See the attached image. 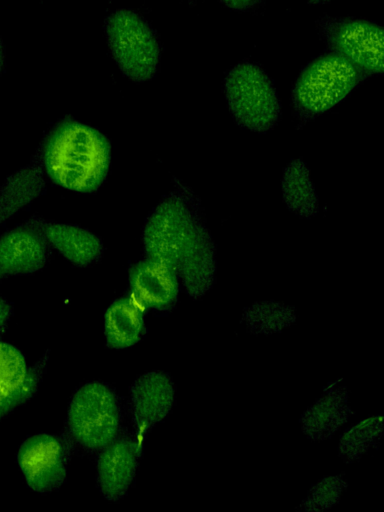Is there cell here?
<instances>
[{"label": "cell", "instance_id": "8fae6325", "mask_svg": "<svg viewBox=\"0 0 384 512\" xmlns=\"http://www.w3.org/2000/svg\"><path fill=\"white\" fill-rule=\"evenodd\" d=\"M47 260V241L36 219H30L0 237V278L30 274Z\"/></svg>", "mask_w": 384, "mask_h": 512}, {"label": "cell", "instance_id": "277c9868", "mask_svg": "<svg viewBox=\"0 0 384 512\" xmlns=\"http://www.w3.org/2000/svg\"><path fill=\"white\" fill-rule=\"evenodd\" d=\"M363 73L343 57L331 53L308 64L292 90V102L304 117H314L340 103Z\"/></svg>", "mask_w": 384, "mask_h": 512}, {"label": "cell", "instance_id": "7c38bea8", "mask_svg": "<svg viewBox=\"0 0 384 512\" xmlns=\"http://www.w3.org/2000/svg\"><path fill=\"white\" fill-rule=\"evenodd\" d=\"M142 447L135 438L116 437L100 450L97 458V482L109 501L121 499L134 479Z\"/></svg>", "mask_w": 384, "mask_h": 512}, {"label": "cell", "instance_id": "30bf717a", "mask_svg": "<svg viewBox=\"0 0 384 512\" xmlns=\"http://www.w3.org/2000/svg\"><path fill=\"white\" fill-rule=\"evenodd\" d=\"M47 360L45 353L28 367L18 348L0 342V420L35 394Z\"/></svg>", "mask_w": 384, "mask_h": 512}, {"label": "cell", "instance_id": "cb8c5ba5", "mask_svg": "<svg viewBox=\"0 0 384 512\" xmlns=\"http://www.w3.org/2000/svg\"><path fill=\"white\" fill-rule=\"evenodd\" d=\"M261 0H221V2L227 7L237 10L244 11L254 7Z\"/></svg>", "mask_w": 384, "mask_h": 512}, {"label": "cell", "instance_id": "ac0fdd59", "mask_svg": "<svg viewBox=\"0 0 384 512\" xmlns=\"http://www.w3.org/2000/svg\"><path fill=\"white\" fill-rule=\"evenodd\" d=\"M349 413L346 393L330 391L305 411L301 419L303 431L312 439H325L347 420Z\"/></svg>", "mask_w": 384, "mask_h": 512}, {"label": "cell", "instance_id": "d6986e66", "mask_svg": "<svg viewBox=\"0 0 384 512\" xmlns=\"http://www.w3.org/2000/svg\"><path fill=\"white\" fill-rule=\"evenodd\" d=\"M282 195L287 208L302 218H311L319 211V199L309 169L301 159H293L282 175Z\"/></svg>", "mask_w": 384, "mask_h": 512}, {"label": "cell", "instance_id": "ffe728a7", "mask_svg": "<svg viewBox=\"0 0 384 512\" xmlns=\"http://www.w3.org/2000/svg\"><path fill=\"white\" fill-rule=\"evenodd\" d=\"M295 319L294 310L277 302H261L249 307L243 315L247 328L254 333L269 334L289 326Z\"/></svg>", "mask_w": 384, "mask_h": 512}, {"label": "cell", "instance_id": "7402d4cb", "mask_svg": "<svg viewBox=\"0 0 384 512\" xmlns=\"http://www.w3.org/2000/svg\"><path fill=\"white\" fill-rule=\"evenodd\" d=\"M345 482L339 476H332L314 486L303 501L304 510H323L333 506L339 499Z\"/></svg>", "mask_w": 384, "mask_h": 512}, {"label": "cell", "instance_id": "4fadbf2b", "mask_svg": "<svg viewBox=\"0 0 384 512\" xmlns=\"http://www.w3.org/2000/svg\"><path fill=\"white\" fill-rule=\"evenodd\" d=\"M132 297L143 307L157 311L170 309L178 295V275L168 265L147 258L130 271Z\"/></svg>", "mask_w": 384, "mask_h": 512}, {"label": "cell", "instance_id": "52a82bcc", "mask_svg": "<svg viewBox=\"0 0 384 512\" xmlns=\"http://www.w3.org/2000/svg\"><path fill=\"white\" fill-rule=\"evenodd\" d=\"M320 34L330 50L363 74H381L384 67L383 29L370 21L323 17Z\"/></svg>", "mask_w": 384, "mask_h": 512}, {"label": "cell", "instance_id": "484cf974", "mask_svg": "<svg viewBox=\"0 0 384 512\" xmlns=\"http://www.w3.org/2000/svg\"><path fill=\"white\" fill-rule=\"evenodd\" d=\"M312 2H315V3H323V2H327V1H331V0H311Z\"/></svg>", "mask_w": 384, "mask_h": 512}, {"label": "cell", "instance_id": "ba28073f", "mask_svg": "<svg viewBox=\"0 0 384 512\" xmlns=\"http://www.w3.org/2000/svg\"><path fill=\"white\" fill-rule=\"evenodd\" d=\"M71 450L69 434L42 433L27 438L18 450L17 462L28 487L39 493L60 488Z\"/></svg>", "mask_w": 384, "mask_h": 512}, {"label": "cell", "instance_id": "7a4b0ae2", "mask_svg": "<svg viewBox=\"0 0 384 512\" xmlns=\"http://www.w3.org/2000/svg\"><path fill=\"white\" fill-rule=\"evenodd\" d=\"M121 411L115 392L100 382L86 383L73 394L66 428L83 449L100 451L119 433Z\"/></svg>", "mask_w": 384, "mask_h": 512}, {"label": "cell", "instance_id": "9a60e30c", "mask_svg": "<svg viewBox=\"0 0 384 512\" xmlns=\"http://www.w3.org/2000/svg\"><path fill=\"white\" fill-rule=\"evenodd\" d=\"M36 221L47 243L71 263L88 266L101 257L102 241L89 230L71 224Z\"/></svg>", "mask_w": 384, "mask_h": 512}, {"label": "cell", "instance_id": "44dd1931", "mask_svg": "<svg viewBox=\"0 0 384 512\" xmlns=\"http://www.w3.org/2000/svg\"><path fill=\"white\" fill-rule=\"evenodd\" d=\"M383 430L381 416H373L351 427L342 436L339 454L346 461L359 459L379 440Z\"/></svg>", "mask_w": 384, "mask_h": 512}, {"label": "cell", "instance_id": "5b68a950", "mask_svg": "<svg viewBox=\"0 0 384 512\" xmlns=\"http://www.w3.org/2000/svg\"><path fill=\"white\" fill-rule=\"evenodd\" d=\"M105 34L113 58L126 77L143 82L155 75L160 45L145 19L130 10H116L105 20Z\"/></svg>", "mask_w": 384, "mask_h": 512}, {"label": "cell", "instance_id": "e0dca14e", "mask_svg": "<svg viewBox=\"0 0 384 512\" xmlns=\"http://www.w3.org/2000/svg\"><path fill=\"white\" fill-rule=\"evenodd\" d=\"M144 309L132 296L115 300L105 313V337L108 347L124 349L144 336Z\"/></svg>", "mask_w": 384, "mask_h": 512}, {"label": "cell", "instance_id": "9c48e42d", "mask_svg": "<svg viewBox=\"0 0 384 512\" xmlns=\"http://www.w3.org/2000/svg\"><path fill=\"white\" fill-rule=\"evenodd\" d=\"M173 402L174 386L166 373L148 372L134 381L130 388V410L135 439L142 448L149 429L168 415Z\"/></svg>", "mask_w": 384, "mask_h": 512}, {"label": "cell", "instance_id": "603a6c76", "mask_svg": "<svg viewBox=\"0 0 384 512\" xmlns=\"http://www.w3.org/2000/svg\"><path fill=\"white\" fill-rule=\"evenodd\" d=\"M12 314V305L8 301L0 297V337L5 332Z\"/></svg>", "mask_w": 384, "mask_h": 512}, {"label": "cell", "instance_id": "3957f363", "mask_svg": "<svg viewBox=\"0 0 384 512\" xmlns=\"http://www.w3.org/2000/svg\"><path fill=\"white\" fill-rule=\"evenodd\" d=\"M229 111L244 129L263 133L276 126L281 115L277 92L257 65L241 63L231 69L224 83Z\"/></svg>", "mask_w": 384, "mask_h": 512}, {"label": "cell", "instance_id": "2e32d148", "mask_svg": "<svg viewBox=\"0 0 384 512\" xmlns=\"http://www.w3.org/2000/svg\"><path fill=\"white\" fill-rule=\"evenodd\" d=\"M44 190L43 165L37 160L9 175L0 186V225L29 205Z\"/></svg>", "mask_w": 384, "mask_h": 512}, {"label": "cell", "instance_id": "5bb4252c", "mask_svg": "<svg viewBox=\"0 0 384 512\" xmlns=\"http://www.w3.org/2000/svg\"><path fill=\"white\" fill-rule=\"evenodd\" d=\"M216 248L211 234L200 223L176 272L188 295L197 298L210 290L216 275Z\"/></svg>", "mask_w": 384, "mask_h": 512}, {"label": "cell", "instance_id": "d4e9b609", "mask_svg": "<svg viewBox=\"0 0 384 512\" xmlns=\"http://www.w3.org/2000/svg\"><path fill=\"white\" fill-rule=\"evenodd\" d=\"M3 66H4V49H3V42L0 37V76H1V73L3 70Z\"/></svg>", "mask_w": 384, "mask_h": 512}, {"label": "cell", "instance_id": "8992f818", "mask_svg": "<svg viewBox=\"0 0 384 512\" xmlns=\"http://www.w3.org/2000/svg\"><path fill=\"white\" fill-rule=\"evenodd\" d=\"M200 223L182 198L170 196L163 200L152 211L144 226L142 241L147 258L162 262L176 271Z\"/></svg>", "mask_w": 384, "mask_h": 512}, {"label": "cell", "instance_id": "6da1fadb", "mask_svg": "<svg viewBox=\"0 0 384 512\" xmlns=\"http://www.w3.org/2000/svg\"><path fill=\"white\" fill-rule=\"evenodd\" d=\"M42 163L49 178L57 185L76 192H91L107 176L110 145L95 128L65 120L45 141Z\"/></svg>", "mask_w": 384, "mask_h": 512}]
</instances>
